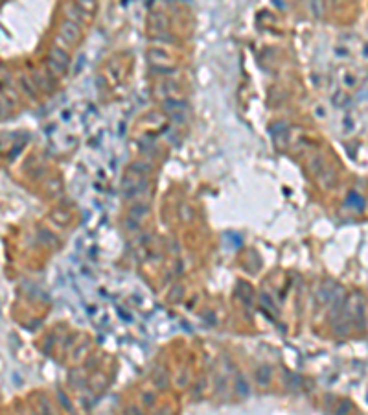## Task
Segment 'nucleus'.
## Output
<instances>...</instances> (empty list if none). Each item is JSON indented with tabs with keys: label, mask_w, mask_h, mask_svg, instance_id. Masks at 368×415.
<instances>
[{
	"label": "nucleus",
	"mask_w": 368,
	"mask_h": 415,
	"mask_svg": "<svg viewBox=\"0 0 368 415\" xmlns=\"http://www.w3.org/2000/svg\"><path fill=\"white\" fill-rule=\"evenodd\" d=\"M59 35H61L63 39L67 41L68 45H76L78 41H80V35H81V26L80 24L72 23V21H65V23L61 24V28H59Z\"/></svg>",
	"instance_id": "nucleus-1"
},
{
	"label": "nucleus",
	"mask_w": 368,
	"mask_h": 415,
	"mask_svg": "<svg viewBox=\"0 0 368 415\" xmlns=\"http://www.w3.org/2000/svg\"><path fill=\"white\" fill-rule=\"evenodd\" d=\"M65 13H67V19L68 21H72V23L76 24H85L89 19H91V15H87L83 10H81L80 6H76V4H67L65 6Z\"/></svg>",
	"instance_id": "nucleus-2"
},
{
	"label": "nucleus",
	"mask_w": 368,
	"mask_h": 415,
	"mask_svg": "<svg viewBox=\"0 0 368 415\" xmlns=\"http://www.w3.org/2000/svg\"><path fill=\"white\" fill-rule=\"evenodd\" d=\"M50 59H54V61L59 63V65L65 68H68V65H70V54H68V50L59 48V46H52Z\"/></svg>",
	"instance_id": "nucleus-3"
},
{
	"label": "nucleus",
	"mask_w": 368,
	"mask_h": 415,
	"mask_svg": "<svg viewBox=\"0 0 368 415\" xmlns=\"http://www.w3.org/2000/svg\"><path fill=\"white\" fill-rule=\"evenodd\" d=\"M19 83H21V87H23V91L28 94V98H37V87H35V83L32 80H30L26 74H21L19 76Z\"/></svg>",
	"instance_id": "nucleus-4"
},
{
	"label": "nucleus",
	"mask_w": 368,
	"mask_h": 415,
	"mask_svg": "<svg viewBox=\"0 0 368 415\" xmlns=\"http://www.w3.org/2000/svg\"><path fill=\"white\" fill-rule=\"evenodd\" d=\"M76 6H80L87 15H92L98 10V2L96 0H76Z\"/></svg>",
	"instance_id": "nucleus-5"
},
{
	"label": "nucleus",
	"mask_w": 368,
	"mask_h": 415,
	"mask_svg": "<svg viewBox=\"0 0 368 415\" xmlns=\"http://www.w3.org/2000/svg\"><path fill=\"white\" fill-rule=\"evenodd\" d=\"M10 102H8L6 98H0V118H6V116H10Z\"/></svg>",
	"instance_id": "nucleus-6"
},
{
	"label": "nucleus",
	"mask_w": 368,
	"mask_h": 415,
	"mask_svg": "<svg viewBox=\"0 0 368 415\" xmlns=\"http://www.w3.org/2000/svg\"><path fill=\"white\" fill-rule=\"evenodd\" d=\"M56 46H59V48H65V50H68V43L65 39H63L61 35H57L56 37Z\"/></svg>",
	"instance_id": "nucleus-7"
}]
</instances>
